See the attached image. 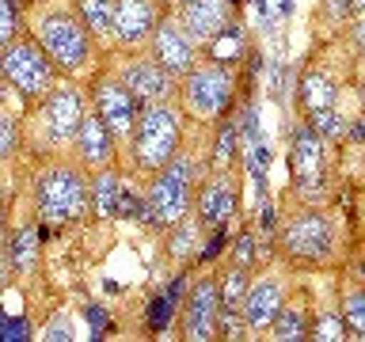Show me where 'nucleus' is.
I'll list each match as a JSON object with an SVG mask.
<instances>
[{"mask_svg": "<svg viewBox=\"0 0 365 342\" xmlns=\"http://www.w3.org/2000/svg\"><path fill=\"white\" fill-rule=\"evenodd\" d=\"M190 209V160H168L148 190L145 202V221L148 224H179Z\"/></svg>", "mask_w": 365, "mask_h": 342, "instance_id": "nucleus-1", "label": "nucleus"}, {"mask_svg": "<svg viewBox=\"0 0 365 342\" xmlns=\"http://www.w3.org/2000/svg\"><path fill=\"white\" fill-rule=\"evenodd\" d=\"M175 141H179V122L171 107H145L133 125V152L141 167H164L175 160Z\"/></svg>", "mask_w": 365, "mask_h": 342, "instance_id": "nucleus-2", "label": "nucleus"}, {"mask_svg": "<svg viewBox=\"0 0 365 342\" xmlns=\"http://www.w3.org/2000/svg\"><path fill=\"white\" fill-rule=\"evenodd\" d=\"M88 205V187L76 171L57 167L38 182V213L46 221H76Z\"/></svg>", "mask_w": 365, "mask_h": 342, "instance_id": "nucleus-3", "label": "nucleus"}, {"mask_svg": "<svg viewBox=\"0 0 365 342\" xmlns=\"http://www.w3.org/2000/svg\"><path fill=\"white\" fill-rule=\"evenodd\" d=\"M38 38H42L46 53H50L57 65L76 68V65L88 61V34H84V27H80L73 16H61V11L46 16L42 27H38Z\"/></svg>", "mask_w": 365, "mask_h": 342, "instance_id": "nucleus-4", "label": "nucleus"}, {"mask_svg": "<svg viewBox=\"0 0 365 342\" xmlns=\"http://www.w3.org/2000/svg\"><path fill=\"white\" fill-rule=\"evenodd\" d=\"M4 76L16 84L23 95H42L50 91V61L34 42H19L4 50Z\"/></svg>", "mask_w": 365, "mask_h": 342, "instance_id": "nucleus-5", "label": "nucleus"}, {"mask_svg": "<svg viewBox=\"0 0 365 342\" xmlns=\"http://www.w3.org/2000/svg\"><path fill=\"white\" fill-rule=\"evenodd\" d=\"M293 175L304 198H324V145H319V133L312 125H301L293 133Z\"/></svg>", "mask_w": 365, "mask_h": 342, "instance_id": "nucleus-6", "label": "nucleus"}, {"mask_svg": "<svg viewBox=\"0 0 365 342\" xmlns=\"http://www.w3.org/2000/svg\"><path fill=\"white\" fill-rule=\"evenodd\" d=\"M187 99L198 114H221L232 99V80L225 65H202L187 80Z\"/></svg>", "mask_w": 365, "mask_h": 342, "instance_id": "nucleus-7", "label": "nucleus"}, {"mask_svg": "<svg viewBox=\"0 0 365 342\" xmlns=\"http://www.w3.org/2000/svg\"><path fill=\"white\" fill-rule=\"evenodd\" d=\"M217 319H221V285L213 278H205L194 285L190 304H187V338L205 342L217 335Z\"/></svg>", "mask_w": 365, "mask_h": 342, "instance_id": "nucleus-8", "label": "nucleus"}, {"mask_svg": "<svg viewBox=\"0 0 365 342\" xmlns=\"http://www.w3.org/2000/svg\"><path fill=\"white\" fill-rule=\"evenodd\" d=\"M42 122H46L50 141H68V137H76L80 133V122H84V103H80V91L76 88H53V95L46 99Z\"/></svg>", "mask_w": 365, "mask_h": 342, "instance_id": "nucleus-9", "label": "nucleus"}, {"mask_svg": "<svg viewBox=\"0 0 365 342\" xmlns=\"http://www.w3.org/2000/svg\"><path fill=\"white\" fill-rule=\"evenodd\" d=\"M137 103L141 99H137L125 84H103L96 91V114L110 125V133H118V137H125L137 125V118H141V114H137Z\"/></svg>", "mask_w": 365, "mask_h": 342, "instance_id": "nucleus-10", "label": "nucleus"}, {"mask_svg": "<svg viewBox=\"0 0 365 342\" xmlns=\"http://www.w3.org/2000/svg\"><path fill=\"white\" fill-rule=\"evenodd\" d=\"M153 53H156V65H164L168 73H190L194 65V38L179 23H160L156 34H153Z\"/></svg>", "mask_w": 365, "mask_h": 342, "instance_id": "nucleus-11", "label": "nucleus"}, {"mask_svg": "<svg viewBox=\"0 0 365 342\" xmlns=\"http://www.w3.org/2000/svg\"><path fill=\"white\" fill-rule=\"evenodd\" d=\"M285 247L301 259H319L331 247V224L319 213H301L285 228Z\"/></svg>", "mask_w": 365, "mask_h": 342, "instance_id": "nucleus-12", "label": "nucleus"}, {"mask_svg": "<svg viewBox=\"0 0 365 342\" xmlns=\"http://www.w3.org/2000/svg\"><path fill=\"white\" fill-rule=\"evenodd\" d=\"M182 31L194 42H217L228 31V0H194L182 4Z\"/></svg>", "mask_w": 365, "mask_h": 342, "instance_id": "nucleus-13", "label": "nucleus"}, {"mask_svg": "<svg viewBox=\"0 0 365 342\" xmlns=\"http://www.w3.org/2000/svg\"><path fill=\"white\" fill-rule=\"evenodd\" d=\"M76 141H80V156H84L88 164H96V167H107V164H110V152H114V133H110V125L103 122L99 114H84V122H80Z\"/></svg>", "mask_w": 365, "mask_h": 342, "instance_id": "nucleus-14", "label": "nucleus"}, {"mask_svg": "<svg viewBox=\"0 0 365 342\" xmlns=\"http://www.w3.org/2000/svg\"><path fill=\"white\" fill-rule=\"evenodd\" d=\"M122 84L133 91L137 99L153 103V99H164L171 91V80H168V68L156 65V61H137L122 73Z\"/></svg>", "mask_w": 365, "mask_h": 342, "instance_id": "nucleus-15", "label": "nucleus"}, {"mask_svg": "<svg viewBox=\"0 0 365 342\" xmlns=\"http://www.w3.org/2000/svg\"><path fill=\"white\" fill-rule=\"evenodd\" d=\"M232 209H236L232 182H228L225 175H217L213 182H205V190L198 194V217H202V224L221 228L228 217H232Z\"/></svg>", "mask_w": 365, "mask_h": 342, "instance_id": "nucleus-16", "label": "nucleus"}, {"mask_svg": "<svg viewBox=\"0 0 365 342\" xmlns=\"http://www.w3.org/2000/svg\"><path fill=\"white\" fill-rule=\"evenodd\" d=\"M156 23V11L148 0H118L114 8V34L122 42H141Z\"/></svg>", "mask_w": 365, "mask_h": 342, "instance_id": "nucleus-17", "label": "nucleus"}, {"mask_svg": "<svg viewBox=\"0 0 365 342\" xmlns=\"http://www.w3.org/2000/svg\"><path fill=\"white\" fill-rule=\"evenodd\" d=\"M282 308V289L274 281H259L247 289V301H244V316L251 327H270L274 316Z\"/></svg>", "mask_w": 365, "mask_h": 342, "instance_id": "nucleus-18", "label": "nucleus"}, {"mask_svg": "<svg viewBox=\"0 0 365 342\" xmlns=\"http://www.w3.org/2000/svg\"><path fill=\"white\" fill-rule=\"evenodd\" d=\"M122 194H125L122 179L110 175V171H103V175L91 182V205H96L99 217H118V209H122Z\"/></svg>", "mask_w": 365, "mask_h": 342, "instance_id": "nucleus-19", "label": "nucleus"}, {"mask_svg": "<svg viewBox=\"0 0 365 342\" xmlns=\"http://www.w3.org/2000/svg\"><path fill=\"white\" fill-rule=\"evenodd\" d=\"M301 99H304V110L308 114H316V110H331L339 103V91L335 84H331L327 76H319V73H308L301 80Z\"/></svg>", "mask_w": 365, "mask_h": 342, "instance_id": "nucleus-20", "label": "nucleus"}, {"mask_svg": "<svg viewBox=\"0 0 365 342\" xmlns=\"http://www.w3.org/2000/svg\"><path fill=\"white\" fill-rule=\"evenodd\" d=\"M114 8L118 0H80V16L91 34H114Z\"/></svg>", "mask_w": 365, "mask_h": 342, "instance_id": "nucleus-21", "label": "nucleus"}, {"mask_svg": "<svg viewBox=\"0 0 365 342\" xmlns=\"http://www.w3.org/2000/svg\"><path fill=\"white\" fill-rule=\"evenodd\" d=\"M274 338H282V342H297V338H304L308 335V319L301 308H289V304H282L278 308V316H274Z\"/></svg>", "mask_w": 365, "mask_h": 342, "instance_id": "nucleus-22", "label": "nucleus"}, {"mask_svg": "<svg viewBox=\"0 0 365 342\" xmlns=\"http://www.w3.org/2000/svg\"><path fill=\"white\" fill-rule=\"evenodd\" d=\"M244 301H247V274H244V266H232L221 278V308L244 312Z\"/></svg>", "mask_w": 365, "mask_h": 342, "instance_id": "nucleus-23", "label": "nucleus"}, {"mask_svg": "<svg viewBox=\"0 0 365 342\" xmlns=\"http://www.w3.org/2000/svg\"><path fill=\"white\" fill-rule=\"evenodd\" d=\"M34 239H38L34 228H19L16 232V239H11V262H16V270L34 266Z\"/></svg>", "mask_w": 365, "mask_h": 342, "instance_id": "nucleus-24", "label": "nucleus"}, {"mask_svg": "<svg viewBox=\"0 0 365 342\" xmlns=\"http://www.w3.org/2000/svg\"><path fill=\"white\" fill-rule=\"evenodd\" d=\"M194 239H198V228H194V221H187V217H182V221L175 224V232H171V255L175 259H187L190 251H194Z\"/></svg>", "mask_w": 365, "mask_h": 342, "instance_id": "nucleus-25", "label": "nucleus"}, {"mask_svg": "<svg viewBox=\"0 0 365 342\" xmlns=\"http://www.w3.org/2000/svg\"><path fill=\"white\" fill-rule=\"evenodd\" d=\"M308 125H312L319 137H342V133H346V122L339 118V110H335V107H331V110L308 114Z\"/></svg>", "mask_w": 365, "mask_h": 342, "instance_id": "nucleus-26", "label": "nucleus"}, {"mask_svg": "<svg viewBox=\"0 0 365 342\" xmlns=\"http://www.w3.org/2000/svg\"><path fill=\"white\" fill-rule=\"evenodd\" d=\"M342 331H346V323H342L339 316H319V323L312 327V338H319V342H339V338H346L342 335Z\"/></svg>", "mask_w": 365, "mask_h": 342, "instance_id": "nucleus-27", "label": "nucleus"}, {"mask_svg": "<svg viewBox=\"0 0 365 342\" xmlns=\"http://www.w3.org/2000/svg\"><path fill=\"white\" fill-rule=\"evenodd\" d=\"M346 323L365 338V293H350L346 296Z\"/></svg>", "mask_w": 365, "mask_h": 342, "instance_id": "nucleus-28", "label": "nucleus"}, {"mask_svg": "<svg viewBox=\"0 0 365 342\" xmlns=\"http://www.w3.org/2000/svg\"><path fill=\"white\" fill-rule=\"evenodd\" d=\"M16 34V0H0V38H11Z\"/></svg>", "mask_w": 365, "mask_h": 342, "instance_id": "nucleus-29", "label": "nucleus"}, {"mask_svg": "<svg viewBox=\"0 0 365 342\" xmlns=\"http://www.w3.org/2000/svg\"><path fill=\"white\" fill-rule=\"evenodd\" d=\"M0 152H16V122L0 118Z\"/></svg>", "mask_w": 365, "mask_h": 342, "instance_id": "nucleus-30", "label": "nucleus"}, {"mask_svg": "<svg viewBox=\"0 0 365 342\" xmlns=\"http://www.w3.org/2000/svg\"><path fill=\"white\" fill-rule=\"evenodd\" d=\"M156 308H148V323L153 327H164L168 323V312H171V301L168 296H160V301H153Z\"/></svg>", "mask_w": 365, "mask_h": 342, "instance_id": "nucleus-31", "label": "nucleus"}, {"mask_svg": "<svg viewBox=\"0 0 365 342\" xmlns=\"http://www.w3.org/2000/svg\"><path fill=\"white\" fill-rule=\"evenodd\" d=\"M228 160H232V125H225L221 145H217V167H225Z\"/></svg>", "mask_w": 365, "mask_h": 342, "instance_id": "nucleus-32", "label": "nucleus"}, {"mask_svg": "<svg viewBox=\"0 0 365 342\" xmlns=\"http://www.w3.org/2000/svg\"><path fill=\"white\" fill-rule=\"evenodd\" d=\"M251 244H255L251 236H240V239H236V262H240V266H247L251 255H255V247H251Z\"/></svg>", "mask_w": 365, "mask_h": 342, "instance_id": "nucleus-33", "label": "nucleus"}, {"mask_svg": "<svg viewBox=\"0 0 365 342\" xmlns=\"http://www.w3.org/2000/svg\"><path fill=\"white\" fill-rule=\"evenodd\" d=\"M27 323H23V319H8L4 323V338H27Z\"/></svg>", "mask_w": 365, "mask_h": 342, "instance_id": "nucleus-34", "label": "nucleus"}, {"mask_svg": "<svg viewBox=\"0 0 365 342\" xmlns=\"http://www.w3.org/2000/svg\"><path fill=\"white\" fill-rule=\"evenodd\" d=\"M42 338H73V335H68V323H65V319H53V323L46 327Z\"/></svg>", "mask_w": 365, "mask_h": 342, "instance_id": "nucleus-35", "label": "nucleus"}, {"mask_svg": "<svg viewBox=\"0 0 365 342\" xmlns=\"http://www.w3.org/2000/svg\"><path fill=\"white\" fill-rule=\"evenodd\" d=\"M221 239H225V228H213V239H210V247L202 251V259H213L217 251H221Z\"/></svg>", "mask_w": 365, "mask_h": 342, "instance_id": "nucleus-36", "label": "nucleus"}, {"mask_svg": "<svg viewBox=\"0 0 365 342\" xmlns=\"http://www.w3.org/2000/svg\"><path fill=\"white\" fill-rule=\"evenodd\" d=\"M354 137H358V141H365V118H358V122H354V130H350Z\"/></svg>", "mask_w": 365, "mask_h": 342, "instance_id": "nucleus-37", "label": "nucleus"}, {"mask_svg": "<svg viewBox=\"0 0 365 342\" xmlns=\"http://www.w3.org/2000/svg\"><path fill=\"white\" fill-rule=\"evenodd\" d=\"M358 31H361V50H365V23H361V27H358Z\"/></svg>", "mask_w": 365, "mask_h": 342, "instance_id": "nucleus-38", "label": "nucleus"}, {"mask_svg": "<svg viewBox=\"0 0 365 342\" xmlns=\"http://www.w3.org/2000/svg\"><path fill=\"white\" fill-rule=\"evenodd\" d=\"M175 4H194V0H175Z\"/></svg>", "mask_w": 365, "mask_h": 342, "instance_id": "nucleus-39", "label": "nucleus"}, {"mask_svg": "<svg viewBox=\"0 0 365 342\" xmlns=\"http://www.w3.org/2000/svg\"><path fill=\"white\" fill-rule=\"evenodd\" d=\"M228 4H236V0H228Z\"/></svg>", "mask_w": 365, "mask_h": 342, "instance_id": "nucleus-40", "label": "nucleus"}]
</instances>
